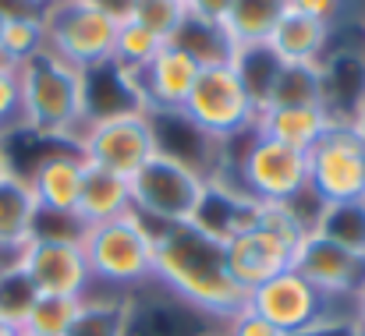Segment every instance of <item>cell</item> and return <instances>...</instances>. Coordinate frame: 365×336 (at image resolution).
<instances>
[{
  "mask_svg": "<svg viewBox=\"0 0 365 336\" xmlns=\"http://www.w3.org/2000/svg\"><path fill=\"white\" fill-rule=\"evenodd\" d=\"M235 188H242L255 202H284L287 206V202L302 199L309 191L305 152L248 131V145L242 149V159H238Z\"/></svg>",
  "mask_w": 365,
  "mask_h": 336,
  "instance_id": "obj_10",
  "label": "cell"
},
{
  "mask_svg": "<svg viewBox=\"0 0 365 336\" xmlns=\"http://www.w3.org/2000/svg\"><path fill=\"white\" fill-rule=\"evenodd\" d=\"M82 312V298H57V294H39L21 322L25 336H64L71 322Z\"/></svg>",
  "mask_w": 365,
  "mask_h": 336,
  "instance_id": "obj_26",
  "label": "cell"
},
{
  "mask_svg": "<svg viewBox=\"0 0 365 336\" xmlns=\"http://www.w3.org/2000/svg\"><path fill=\"white\" fill-rule=\"evenodd\" d=\"M75 149L86 159V167H96V170H107V174L131 181L145 167V159L160 149L156 117L142 107L93 117L82 127V138Z\"/></svg>",
  "mask_w": 365,
  "mask_h": 336,
  "instance_id": "obj_7",
  "label": "cell"
},
{
  "mask_svg": "<svg viewBox=\"0 0 365 336\" xmlns=\"http://www.w3.org/2000/svg\"><path fill=\"white\" fill-rule=\"evenodd\" d=\"M128 188H131V209L156 230V226L195 224L210 191V177L195 170L188 159L156 149L145 159V167L128 181Z\"/></svg>",
  "mask_w": 365,
  "mask_h": 336,
  "instance_id": "obj_4",
  "label": "cell"
},
{
  "mask_svg": "<svg viewBox=\"0 0 365 336\" xmlns=\"http://www.w3.org/2000/svg\"><path fill=\"white\" fill-rule=\"evenodd\" d=\"M7 14H14V11H7V7L0 4V39H4V25H7Z\"/></svg>",
  "mask_w": 365,
  "mask_h": 336,
  "instance_id": "obj_40",
  "label": "cell"
},
{
  "mask_svg": "<svg viewBox=\"0 0 365 336\" xmlns=\"http://www.w3.org/2000/svg\"><path fill=\"white\" fill-rule=\"evenodd\" d=\"M337 117L327 107H273V110H259L255 117V135L273 138L287 149L309 152L334 124Z\"/></svg>",
  "mask_w": 365,
  "mask_h": 336,
  "instance_id": "obj_17",
  "label": "cell"
},
{
  "mask_svg": "<svg viewBox=\"0 0 365 336\" xmlns=\"http://www.w3.org/2000/svg\"><path fill=\"white\" fill-rule=\"evenodd\" d=\"M348 124H351V131L365 142V93L355 100V107H351V113H348Z\"/></svg>",
  "mask_w": 365,
  "mask_h": 336,
  "instance_id": "obj_34",
  "label": "cell"
},
{
  "mask_svg": "<svg viewBox=\"0 0 365 336\" xmlns=\"http://www.w3.org/2000/svg\"><path fill=\"white\" fill-rule=\"evenodd\" d=\"M153 283L210 322H231L248 308V290L227 269L224 241L199 224L153 230Z\"/></svg>",
  "mask_w": 365,
  "mask_h": 336,
  "instance_id": "obj_1",
  "label": "cell"
},
{
  "mask_svg": "<svg viewBox=\"0 0 365 336\" xmlns=\"http://www.w3.org/2000/svg\"><path fill=\"white\" fill-rule=\"evenodd\" d=\"M199 61L181 50L178 43H167L149 68H142L135 75V89H138V107L149 110L153 117H167V113H181L195 78H199Z\"/></svg>",
  "mask_w": 365,
  "mask_h": 336,
  "instance_id": "obj_14",
  "label": "cell"
},
{
  "mask_svg": "<svg viewBox=\"0 0 365 336\" xmlns=\"http://www.w3.org/2000/svg\"><path fill=\"white\" fill-rule=\"evenodd\" d=\"M21 336H25V333H21Z\"/></svg>",
  "mask_w": 365,
  "mask_h": 336,
  "instance_id": "obj_41",
  "label": "cell"
},
{
  "mask_svg": "<svg viewBox=\"0 0 365 336\" xmlns=\"http://www.w3.org/2000/svg\"><path fill=\"white\" fill-rule=\"evenodd\" d=\"M21 82V131L75 149L89 117V71L39 50L18 68Z\"/></svg>",
  "mask_w": 365,
  "mask_h": 336,
  "instance_id": "obj_2",
  "label": "cell"
},
{
  "mask_svg": "<svg viewBox=\"0 0 365 336\" xmlns=\"http://www.w3.org/2000/svg\"><path fill=\"white\" fill-rule=\"evenodd\" d=\"M284 11H287V0H235L220 25L231 43V53L248 46H266Z\"/></svg>",
  "mask_w": 365,
  "mask_h": 336,
  "instance_id": "obj_21",
  "label": "cell"
},
{
  "mask_svg": "<svg viewBox=\"0 0 365 336\" xmlns=\"http://www.w3.org/2000/svg\"><path fill=\"white\" fill-rule=\"evenodd\" d=\"M351 319H355L359 326H365V287L355 294V301H351Z\"/></svg>",
  "mask_w": 365,
  "mask_h": 336,
  "instance_id": "obj_36",
  "label": "cell"
},
{
  "mask_svg": "<svg viewBox=\"0 0 365 336\" xmlns=\"http://www.w3.org/2000/svg\"><path fill=\"white\" fill-rule=\"evenodd\" d=\"M312 230L355 255H365V199L355 202H334V206H319Z\"/></svg>",
  "mask_w": 365,
  "mask_h": 336,
  "instance_id": "obj_23",
  "label": "cell"
},
{
  "mask_svg": "<svg viewBox=\"0 0 365 336\" xmlns=\"http://www.w3.org/2000/svg\"><path fill=\"white\" fill-rule=\"evenodd\" d=\"M131 294H96L82 298V312L64 336H128Z\"/></svg>",
  "mask_w": 365,
  "mask_h": 336,
  "instance_id": "obj_22",
  "label": "cell"
},
{
  "mask_svg": "<svg viewBox=\"0 0 365 336\" xmlns=\"http://www.w3.org/2000/svg\"><path fill=\"white\" fill-rule=\"evenodd\" d=\"M39 14L46 32V50L57 53L61 61L82 71H96L114 61L121 18H114L96 0H50Z\"/></svg>",
  "mask_w": 365,
  "mask_h": 336,
  "instance_id": "obj_5",
  "label": "cell"
},
{
  "mask_svg": "<svg viewBox=\"0 0 365 336\" xmlns=\"http://www.w3.org/2000/svg\"><path fill=\"white\" fill-rule=\"evenodd\" d=\"M0 336H21V330H18L14 322H4V319H0Z\"/></svg>",
  "mask_w": 365,
  "mask_h": 336,
  "instance_id": "obj_38",
  "label": "cell"
},
{
  "mask_svg": "<svg viewBox=\"0 0 365 336\" xmlns=\"http://www.w3.org/2000/svg\"><path fill=\"white\" fill-rule=\"evenodd\" d=\"M224 336H284V333L277 326H269L262 315H255L252 308H245L231 322H224Z\"/></svg>",
  "mask_w": 365,
  "mask_h": 336,
  "instance_id": "obj_31",
  "label": "cell"
},
{
  "mask_svg": "<svg viewBox=\"0 0 365 336\" xmlns=\"http://www.w3.org/2000/svg\"><path fill=\"white\" fill-rule=\"evenodd\" d=\"M287 7H294V11H302V14H312V18L334 25V18H341V11H344V0H287Z\"/></svg>",
  "mask_w": 365,
  "mask_h": 336,
  "instance_id": "obj_33",
  "label": "cell"
},
{
  "mask_svg": "<svg viewBox=\"0 0 365 336\" xmlns=\"http://www.w3.org/2000/svg\"><path fill=\"white\" fill-rule=\"evenodd\" d=\"M163 46H167V43H163L160 36H153L149 28H142V25H135V21H121L118 43H114V61H110V64H118L128 75H138L142 68H149V61H153Z\"/></svg>",
  "mask_w": 365,
  "mask_h": 336,
  "instance_id": "obj_27",
  "label": "cell"
},
{
  "mask_svg": "<svg viewBox=\"0 0 365 336\" xmlns=\"http://www.w3.org/2000/svg\"><path fill=\"white\" fill-rule=\"evenodd\" d=\"M181 117L210 142L224 145L255 127L259 107L248 96L242 75L231 61H213L199 68V78L181 107Z\"/></svg>",
  "mask_w": 365,
  "mask_h": 336,
  "instance_id": "obj_6",
  "label": "cell"
},
{
  "mask_svg": "<svg viewBox=\"0 0 365 336\" xmlns=\"http://www.w3.org/2000/svg\"><path fill=\"white\" fill-rule=\"evenodd\" d=\"M188 18H192L188 0H131V7L124 14V21L149 28L163 43H174L181 36V28L188 25Z\"/></svg>",
  "mask_w": 365,
  "mask_h": 336,
  "instance_id": "obj_25",
  "label": "cell"
},
{
  "mask_svg": "<svg viewBox=\"0 0 365 336\" xmlns=\"http://www.w3.org/2000/svg\"><path fill=\"white\" fill-rule=\"evenodd\" d=\"M231 64H235V71L242 75L245 89H248V96L255 100V107H262V100H266V93H269V85H273V75H277L280 61L269 53V46H248V50H235V53H231Z\"/></svg>",
  "mask_w": 365,
  "mask_h": 336,
  "instance_id": "obj_28",
  "label": "cell"
},
{
  "mask_svg": "<svg viewBox=\"0 0 365 336\" xmlns=\"http://www.w3.org/2000/svg\"><path fill=\"white\" fill-rule=\"evenodd\" d=\"M309 191L319 206L365 199V142L348 120H334L330 131L305 152Z\"/></svg>",
  "mask_w": 365,
  "mask_h": 336,
  "instance_id": "obj_9",
  "label": "cell"
},
{
  "mask_svg": "<svg viewBox=\"0 0 365 336\" xmlns=\"http://www.w3.org/2000/svg\"><path fill=\"white\" fill-rule=\"evenodd\" d=\"M18 269L29 276L36 294L86 298L93 290V273L82 251V233H36L21 248Z\"/></svg>",
  "mask_w": 365,
  "mask_h": 336,
  "instance_id": "obj_11",
  "label": "cell"
},
{
  "mask_svg": "<svg viewBox=\"0 0 365 336\" xmlns=\"http://www.w3.org/2000/svg\"><path fill=\"white\" fill-rule=\"evenodd\" d=\"M235 0H188V11L195 21H206V25H224L227 11H231Z\"/></svg>",
  "mask_w": 365,
  "mask_h": 336,
  "instance_id": "obj_32",
  "label": "cell"
},
{
  "mask_svg": "<svg viewBox=\"0 0 365 336\" xmlns=\"http://www.w3.org/2000/svg\"><path fill=\"white\" fill-rule=\"evenodd\" d=\"M7 11H43L50 0H0Z\"/></svg>",
  "mask_w": 365,
  "mask_h": 336,
  "instance_id": "obj_35",
  "label": "cell"
},
{
  "mask_svg": "<svg viewBox=\"0 0 365 336\" xmlns=\"http://www.w3.org/2000/svg\"><path fill=\"white\" fill-rule=\"evenodd\" d=\"M46 50V32H43V14L39 11H14L7 14L4 39H0V61L21 68L29 57Z\"/></svg>",
  "mask_w": 365,
  "mask_h": 336,
  "instance_id": "obj_24",
  "label": "cell"
},
{
  "mask_svg": "<svg viewBox=\"0 0 365 336\" xmlns=\"http://www.w3.org/2000/svg\"><path fill=\"white\" fill-rule=\"evenodd\" d=\"M39 224V206L32 195V184L25 174L11 170L0 177V248L4 251H21Z\"/></svg>",
  "mask_w": 365,
  "mask_h": 336,
  "instance_id": "obj_18",
  "label": "cell"
},
{
  "mask_svg": "<svg viewBox=\"0 0 365 336\" xmlns=\"http://www.w3.org/2000/svg\"><path fill=\"white\" fill-rule=\"evenodd\" d=\"M294 248H298V241H291V237L269 230L266 224H259V216H255L252 226H245L235 237L224 241L227 269H231V276H235V283L242 290H255L266 280L287 273L291 262H294Z\"/></svg>",
  "mask_w": 365,
  "mask_h": 336,
  "instance_id": "obj_13",
  "label": "cell"
},
{
  "mask_svg": "<svg viewBox=\"0 0 365 336\" xmlns=\"http://www.w3.org/2000/svg\"><path fill=\"white\" fill-rule=\"evenodd\" d=\"M14 131H21V82L18 68L0 61V138L7 142Z\"/></svg>",
  "mask_w": 365,
  "mask_h": 336,
  "instance_id": "obj_30",
  "label": "cell"
},
{
  "mask_svg": "<svg viewBox=\"0 0 365 336\" xmlns=\"http://www.w3.org/2000/svg\"><path fill=\"white\" fill-rule=\"evenodd\" d=\"M36 298L39 294L29 283V276L18 269V262L7 273H0V319L4 322H14L21 330V322H25V315H29V308H32Z\"/></svg>",
  "mask_w": 365,
  "mask_h": 336,
  "instance_id": "obj_29",
  "label": "cell"
},
{
  "mask_svg": "<svg viewBox=\"0 0 365 336\" xmlns=\"http://www.w3.org/2000/svg\"><path fill=\"white\" fill-rule=\"evenodd\" d=\"M291 269L309 280L319 294L351 305L355 294L365 287V255H355L327 237H319L316 230H309L298 248H294V262Z\"/></svg>",
  "mask_w": 365,
  "mask_h": 336,
  "instance_id": "obj_12",
  "label": "cell"
},
{
  "mask_svg": "<svg viewBox=\"0 0 365 336\" xmlns=\"http://www.w3.org/2000/svg\"><path fill=\"white\" fill-rule=\"evenodd\" d=\"M18 255H21V251H4V248H0V273H7V269L18 262Z\"/></svg>",
  "mask_w": 365,
  "mask_h": 336,
  "instance_id": "obj_37",
  "label": "cell"
},
{
  "mask_svg": "<svg viewBox=\"0 0 365 336\" xmlns=\"http://www.w3.org/2000/svg\"><path fill=\"white\" fill-rule=\"evenodd\" d=\"M273 107H327L330 110L327 68L323 64H280L259 110H273Z\"/></svg>",
  "mask_w": 365,
  "mask_h": 336,
  "instance_id": "obj_19",
  "label": "cell"
},
{
  "mask_svg": "<svg viewBox=\"0 0 365 336\" xmlns=\"http://www.w3.org/2000/svg\"><path fill=\"white\" fill-rule=\"evenodd\" d=\"M82 251L93 273V290L124 294L153 283V226L135 209L107 224L82 226Z\"/></svg>",
  "mask_w": 365,
  "mask_h": 336,
  "instance_id": "obj_3",
  "label": "cell"
},
{
  "mask_svg": "<svg viewBox=\"0 0 365 336\" xmlns=\"http://www.w3.org/2000/svg\"><path fill=\"white\" fill-rule=\"evenodd\" d=\"M330 36H334L330 21H319L312 14H302V11L287 7L280 14L277 28L269 32L266 46L280 64H327Z\"/></svg>",
  "mask_w": 365,
  "mask_h": 336,
  "instance_id": "obj_16",
  "label": "cell"
},
{
  "mask_svg": "<svg viewBox=\"0 0 365 336\" xmlns=\"http://www.w3.org/2000/svg\"><path fill=\"white\" fill-rule=\"evenodd\" d=\"M124 213H131V188H128V181L118 177V174L86 167V184H82V199H78L75 220L82 226H93V224H107L114 216H124Z\"/></svg>",
  "mask_w": 365,
  "mask_h": 336,
  "instance_id": "obj_20",
  "label": "cell"
},
{
  "mask_svg": "<svg viewBox=\"0 0 365 336\" xmlns=\"http://www.w3.org/2000/svg\"><path fill=\"white\" fill-rule=\"evenodd\" d=\"M344 336H365V326H359V322H351V326L344 330Z\"/></svg>",
  "mask_w": 365,
  "mask_h": 336,
  "instance_id": "obj_39",
  "label": "cell"
},
{
  "mask_svg": "<svg viewBox=\"0 0 365 336\" xmlns=\"http://www.w3.org/2000/svg\"><path fill=\"white\" fill-rule=\"evenodd\" d=\"M25 177L32 184V195L43 216L75 220L82 184H86V159L78 156V149H57V152L39 156Z\"/></svg>",
  "mask_w": 365,
  "mask_h": 336,
  "instance_id": "obj_15",
  "label": "cell"
},
{
  "mask_svg": "<svg viewBox=\"0 0 365 336\" xmlns=\"http://www.w3.org/2000/svg\"><path fill=\"white\" fill-rule=\"evenodd\" d=\"M337 305L341 301L319 294L294 269L248 290V308L262 315L269 326H277L284 336H319L330 330H348L351 315H337Z\"/></svg>",
  "mask_w": 365,
  "mask_h": 336,
  "instance_id": "obj_8",
  "label": "cell"
}]
</instances>
